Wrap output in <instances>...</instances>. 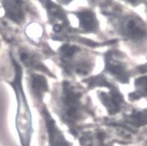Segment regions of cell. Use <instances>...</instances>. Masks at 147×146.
Returning <instances> with one entry per match:
<instances>
[{"label":"cell","mask_w":147,"mask_h":146,"mask_svg":"<svg viewBox=\"0 0 147 146\" xmlns=\"http://www.w3.org/2000/svg\"><path fill=\"white\" fill-rule=\"evenodd\" d=\"M13 63L14 64L16 75L11 84L16 91L18 101L16 127L23 145L28 146L32 129L31 112L22 87V69L16 60L13 59Z\"/></svg>","instance_id":"1"},{"label":"cell","mask_w":147,"mask_h":146,"mask_svg":"<svg viewBox=\"0 0 147 146\" xmlns=\"http://www.w3.org/2000/svg\"><path fill=\"white\" fill-rule=\"evenodd\" d=\"M82 92L68 81H63L58 96V108L63 121L69 126H74L81 120L85 108Z\"/></svg>","instance_id":"2"},{"label":"cell","mask_w":147,"mask_h":146,"mask_svg":"<svg viewBox=\"0 0 147 146\" xmlns=\"http://www.w3.org/2000/svg\"><path fill=\"white\" fill-rule=\"evenodd\" d=\"M119 29L124 36L130 39H139L146 34L144 21L138 16L127 15L119 20Z\"/></svg>","instance_id":"3"},{"label":"cell","mask_w":147,"mask_h":146,"mask_svg":"<svg viewBox=\"0 0 147 146\" xmlns=\"http://www.w3.org/2000/svg\"><path fill=\"white\" fill-rule=\"evenodd\" d=\"M5 15L16 24H21L26 15V3L25 0H2Z\"/></svg>","instance_id":"4"},{"label":"cell","mask_w":147,"mask_h":146,"mask_svg":"<svg viewBox=\"0 0 147 146\" xmlns=\"http://www.w3.org/2000/svg\"><path fill=\"white\" fill-rule=\"evenodd\" d=\"M106 67L105 70L112 75L121 82L125 83L128 80V75L125 65L116 57V53L114 52L107 53L106 56Z\"/></svg>","instance_id":"5"},{"label":"cell","mask_w":147,"mask_h":146,"mask_svg":"<svg viewBox=\"0 0 147 146\" xmlns=\"http://www.w3.org/2000/svg\"><path fill=\"white\" fill-rule=\"evenodd\" d=\"M98 98L110 115H114L118 113L123 104V97L120 92L114 87H110L109 92H99Z\"/></svg>","instance_id":"6"},{"label":"cell","mask_w":147,"mask_h":146,"mask_svg":"<svg viewBox=\"0 0 147 146\" xmlns=\"http://www.w3.org/2000/svg\"><path fill=\"white\" fill-rule=\"evenodd\" d=\"M79 21V26L85 32H96L99 22L96 14L90 9H81L74 13Z\"/></svg>","instance_id":"7"},{"label":"cell","mask_w":147,"mask_h":146,"mask_svg":"<svg viewBox=\"0 0 147 146\" xmlns=\"http://www.w3.org/2000/svg\"><path fill=\"white\" fill-rule=\"evenodd\" d=\"M43 115L45 116L48 131L50 146H71L56 126L53 118L48 114V112L46 110H43Z\"/></svg>","instance_id":"8"},{"label":"cell","mask_w":147,"mask_h":146,"mask_svg":"<svg viewBox=\"0 0 147 146\" xmlns=\"http://www.w3.org/2000/svg\"><path fill=\"white\" fill-rule=\"evenodd\" d=\"M31 87L34 95L38 99L42 98L44 94L48 90L47 81L44 76L39 74L31 76Z\"/></svg>","instance_id":"9"},{"label":"cell","mask_w":147,"mask_h":146,"mask_svg":"<svg viewBox=\"0 0 147 146\" xmlns=\"http://www.w3.org/2000/svg\"><path fill=\"white\" fill-rule=\"evenodd\" d=\"M20 61L26 66L31 67V68H37V69H42L44 71V66L40 63L39 61L33 54L30 52L24 50L20 52Z\"/></svg>","instance_id":"10"},{"label":"cell","mask_w":147,"mask_h":146,"mask_svg":"<svg viewBox=\"0 0 147 146\" xmlns=\"http://www.w3.org/2000/svg\"><path fill=\"white\" fill-rule=\"evenodd\" d=\"M127 120L135 126L147 124V110L144 111H136L127 116Z\"/></svg>","instance_id":"11"},{"label":"cell","mask_w":147,"mask_h":146,"mask_svg":"<svg viewBox=\"0 0 147 146\" xmlns=\"http://www.w3.org/2000/svg\"><path fill=\"white\" fill-rule=\"evenodd\" d=\"M136 92L132 93L130 96L133 98H138L141 96H147V76L138 78L135 82Z\"/></svg>","instance_id":"12"},{"label":"cell","mask_w":147,"mask_h":146,"mask_svg":"<svg viewBox=\"0 0 147 146\" xmlns=\"http://www.w3.org/2000/svg\"><path fill=\"white\" fill-rule=\"evenodd\" d=\"M80 51V48L76 45L64 44L60 48V53L63 59L69 60Z\"/></svg>","instance_id":"13"},{"label":"cell","mask_w":147,"mask_h":146,"mask_svg":"<svg viewBox=\"0 0 147 146\" xmlns=\"http://www.w3.org/2000/svg\"><path fill=\"white\" fill-rule=\"evenodd\" d=\"M121 1L125 2V3L129 4V5L136 6V5H138L141 3H142L144 0H121Z\"/></svg>","instance_id":"14"},{"label":"cell","mask_w":147,"mask_h":146,"mask_svg":"<svg viewBox=\"0 0 147 146\" xmlns=\"http://www.w3.org/2000/svg\"><path fill=\"white\" fill-rule=\"evenodd\" d=\"M74 0H55V2L58 3V5H68L73 2Z\"/></svg>","instance_id":"15"},{"label":"cell","mask_w":147,"mask_h":146,"mask_svg":"<svg viewBox=\"0 0 147 146\" xmlns=\"http://www.w3.org/2000/svg\"><path fill=\"white\" fill-rule=\"evenodd\" d=\"M146 8H147V7H146Z\"/></svg>","instance_id":"16"}]
</instances>
